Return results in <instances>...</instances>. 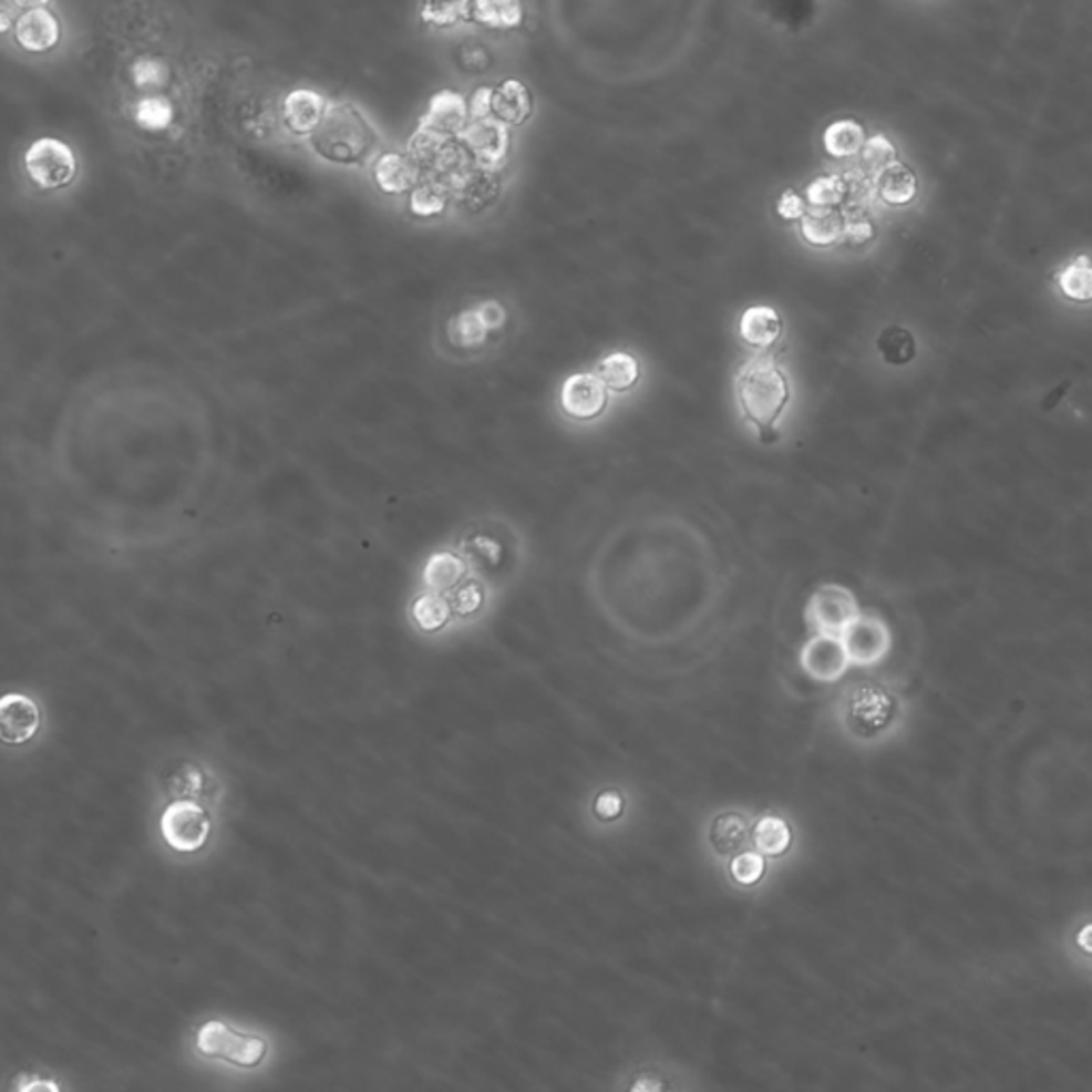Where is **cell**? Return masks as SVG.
I'll use <instances>...</instances> for the list:
<instances>
[{
    "instance_id": "obj_43",
    "label": "cell",
    "mask_w": 1092,
    "mask_h": 1092,
    "mask_svg": "<svg viewBox=\"0 0 1092 1092\" xmlns=\"http://www.w3.org/2000/svg\"><path fill=\"white\" fill-rule=\"evenodd\" d=\"M476 310L481 312V317L485 320V324L490 327V331L491 329L502 327V322L506 320V310H504L497 301H487V303H483V306H481V308H476Z\"/></svg>"
},
{
    "instance_id": "obj_44",
    "label": "cell",
    "mask_w": 1092,
    "mask_h": 1092,
    "mask_svg": "<svg viewBox=\"0 0 1092 1092\" xmlns=\"http://www.w3.org/2000/svg\"><path fill=\"white\" fill-rule=\"evenodd\" d=\"M1075 941H1078V948L1082 949V951H1086V954H1091L1092 956V921L1091 924H1086V926L1078 933Z\"/></svg>"
},
{
    "instance_id": "obj_20",
    "label": "cell",
    "mask_w": 1092,
    "mask_h": 1092,
    "mask_svg": "<svg viewBox=\"0 0 1092 1092\" xmlns=\"http://www.w3.org/2000/svg\"><path fill=\"white\" fill-rule=\"evenodd\" d=\"M465 20L493 30H515L525 20L521 0H467Z\"/></svg>"
},
{
    "instance_id": "obj_18",
    "label": "cell",
    "mask_w": 1092,
    "mask_h": 1092,
    "mask_svg": "<svg viewBox=\"0 0 1092 1092\" xmlns=\"http://www.w3.org/2000/svg\"><path fill=\"white\" fill-rule=\"evenodd\" d=\"M421 177V167L408 154L387 152L378 156L374 165V179L378 188L389 195H402L410 188H416Z\"/></svg>"
},
{
    "instance_id": "obj_41",
    "label": "cell",
    "mask_w": 1092,
    "mask_h": 1092,
    "mask_svg": "<svg viewBox=\"0 0 1092 1092\" xmlns=\"http://www.w3.org/2000/svg\"><path fill=\"white\" fill-rule=\"evenodd\" d=\"M776 214L783 220H803V216L806 214V202L799 193L785 190L776 203Z\"/></svg>"
},
{
    "instance_id": "obj_46",
    "label": "cell",
    "mask_w": 1092,
    "mask_h": 1092,
    "mask_svg": "<svg viewBox=\"0 0 1092 1092\" xmlns=\"http://www.w3.org/2000/svg\"><path fill=\"white\" fill-rule=\"evenodd\" d=\"M22 1091H27V1092H29V1091H50V1092H56L58 1091V1086H56V1084H52V1082H34V1084H29V1086H24V1089H22Z\"/></svg>"
},
{
    "instance_id": "obj_4",
    "label": "cell",
    "mask_w": 1092,
    "mask_h": 1092,
    "mask_svg": "<svg viewBox=\"0 0 1092 1092\" xmlns=\"http://www.w3.org/2000/svg\"><path fill=\"white\" fill-rule=\"evenodd\" d=\"M197 1048L205 1057L223 1059L237 1067H259L267 1054V1041L262 1037L237 1033L223 1020L203 1024L197 1033Z\"/></svg>"
},
{
    "instance_id": "obj_38",
    "label": "cell",
    "mask_w": 1092,
    "mask_h": 1092,
    "mask_svg": "<svg viewBox=\"0 0 1092 1092\" xmlns=\"http://www.w3.org/2000/svg\"><path fill=\"white\" fill-rule=\"evenodd\" d=\"M133 73H135V82H137V84L142 87L163 86V84L169 80V71H167V66H165L163 62H158V60H150V58L140 60V62L135 64V71H133Z\"/></svg>"
},
{
    "instance_id": "obj_37",
    "label": "cell",
    "mask_w": 1092,
    "mask_h": 1092,
    "mask_svg": "<svg viewBox=\"0 0 1092 1092\" xmlns=\"http://www.w3.org/2000/svg\"><path fill=\"white\" fill-rule=\"evenodd\" d=\"M591 811L600 822H617L626 811V796L617 787H606L594 799Z\"/></svg>"
},
{
    "instance_id": "obj_14",
    "label": "cell",
    "mask_w": 1092,
    "mask_h": 1092,
    "mask_svg": "<svg viewBox=\"0 0 1092 1092\" xmlns=\"http://www.w3.org/2000/svg\"><path fill=\"white\" fill-rule=\"evenodd\" d=\"M0 728L2 741L9 745H22L41 728V709L24 693H7L0 700Z\"/></svg>"
},
{
    "instance_id": "obj_2",
    "label": "cell",
    "mask_w": 1092,
    "mask_h": 1092,
    "mask_svg": "<svg viewBox=\"0 0 1092 1092\" xmlns=\"http://www.w3.org/2000/svg\"><path fill=\"white\" fill-rule=\"evenodd\" d=\"M308 140L320 158L336 165H365L382 145L368 115L348 101H329L322 122Z\"/></svg>"
},
{
    "instance_id": "obj_12",
    "label": "cell",
    "mask_w": 1092,
    "mask_h": 1092,
    "mask_svg": "<svg viewBox=\"0 0 1092 1092\" xmlns=\"http://www.w3.org/2000/svg\"><path fill=\"white\" fill-rule=\"evenodd\" d=\"M606 384L598 374L570 375L564 387H562V408L568 416L578 421H591L598 419L608 405V393Z\"/></svg>"
},
{
    "instance_id": "obj_29",
    "label": "cell",
    "mask_w": 1092,
    "mask_h": 1092,
    "mask_svg": "<svg viewBox=\"0 0 1092 1092\" xmlns=\"http://www.w3.org/2000/svg\"><path fill=\"white\" fill-rule=\"evenodd\" d=\"M805 195L811 207H838L847 202L849 186L845 175H820L806 186Z\"/></svg>"
},
{
    "instance_id": "obj_33",
    "label": "cell",
    "mask_w": 1092,
    "mask_h": 1092,
    "mask_svg": "<svg viewBox=\"0 0 1092 1092\" xmlns=\"http://www.w3.org/2000/svg\"><path fill=\"white\" fill-rule=\"evenodd\" d=\"M465 13L467 0H423L421 4L423 22L437 29H449L457 24L460 20H465Z\"/></svg>"
},
{
    "instance_id": "obj_34",
    "label": "cell",
    "mask_w": 1092,
    "mask_h": 1092,
    "mask_svg": "<svg viewBox=\"0 0 1092 1092\" xmlns=\"http://www.w3.org/2000/svg\"><path fill=\"white\" fill-rule=\"evenodd\" d=\"M135 120L145 131H165L173 120V105L163 96H147L135 105Z\"/></svg>"
},
{
    "instance_id": "obj_24",
    "label": "cell",
    "mask_w": 1092,
    "mask_h": 1092,
    "mask_svg": "<svg viewBox=\"0 0 1092 1092\" xmlns=\"http://www.w3.org/2000/svg\"><path fill=\"white\" fill-rule=\"evenodd\" d=\"M866 131L863 124L856 120H836L826 126L824 131V150L833 158H852L861 154L863 145L866 144Z\"/></svg>"
},
{
    "instance_id": "obj_31",
    "label": "cell",
    "mask_w": 1092,
    "mask_h": 1092,
    "mask_svg": "<svg viewBox=\"0 0 1092 1092\" xmlns=\"http://www.w3.org/2000/svg\"><path fill=\"white\" fill-rule=\"evenodd\" d=\"M896 161H898L896 145L892 144L890 140L882 133L868 137L863 150H861V169L873 179L886 167L894 165Z\"/></svg>"
},
{
    "instance_id": "obj_7",
    "label": "cell",
    "mask_w": 1092,
    "mask_h": 1092,
    "mask_svg": "<svg viewBox=\"0 0 1092 1092\" xmlns=\"http://www.w3.org/2000/svg\"><path fill=\"white\" fill-rule=\"evenodd\" d=\"M861 617V608L849 589L838 585L820 587L806 604V621L817 633L845 632Z\"/></svg>"
},
{
    "instance_id": "obj_45",
    "label": "cell",
    "mask_w": 1092,
    "mask_h": 1092,
    "mask_svg": "<svg viewBox=\"0 0 1092 1092\" xmlns=\"http://www.w3.org/2000/svg\"><path fill=\"white\" fill-rule=\"evenodd\" d=\"M50 0H13V4L18 9H24V11H30V9H41L45 7Z\"/></svg>"
},
{
    "instance_id": "obj_23",
    "label": "cell",
    "mask_w": 1092,
    "mask_h": 1092,
    "mask_svg": "<svg viewBox=\"0 0 1092 1092\" xmlns=\"http://www.w3.org/2000/svg\"><path fill=\"white\" fill-rule=\"evenodd\" d=\"M845 230V216L836 207H811L801 220V233L811 246H833Z\"/></svg>"
},
{
    "instance_id": "obj_19",
    "label": "cell",
    "mask_w": 1092,
    "mask_h": 1092,
    "mask_svg": "<svg viewBox=\"0 0 1092 1092\" xmlns=\"http://www.w3.org/2000/svg\"><path fill=\"white\" fill-rule=\"evenodd\" d=\"M534 114V99L518 80H506L493 92V115L506 126H521Z\"/></svg>"
},
{
    "instance_id": "obj_15",
    "label": "cell",
    "mask_w": 1092,
    "mask_h": 1092,
    "mask_svg": "<svg viewBox=\"0 0 1092 1092\" xmlns=\"http://www.w3.org/2000/svg\"><path fill=\"white\" fill-rule=\"evenodd\" d=\"M327 103L329 101H324L317 90L310 87L292 90L282 103V117L288 131L299 137H310L324 117Z\"/></svg>"
},
{
    "instance_id": "obj_10",
    "label": "cell",
    "mask_w": 1092,
    "mask_h": 1092,
    "mask_svg": "<svg viewBox=\"0 0 1092 1092\" xmlns=\"http://www.w3.org/2000/svg\"><path fill=\"white\" fill-rule=\"evenodd\" d=\"M801 666L813 681L834 683L847 672L852 660L841 636L815 633L801 651Z\"/></svg>"
},
{
    "instance_id": "obj_1",
    "label": "cell",
    "mask_w": 1092,
    "mask_h": 1092,
    "mask_svg": "<svg viewBox=\"0 0 1092 1092\" xmlns=\"http://www.w3.org/2000/svg\"><path fill=\"white\" fill-rule=\"evenodd\" d=\"M836 721L856 743H877L890 736L905 718L903 698L879 681H856L838 693Z\"/></svg>"
},
{
    "instance_id": "obj_40",
    "label": "cell",
    "mask_w": 1092,
    "mask_h": 1092,
    "mask_svg": "<svg viewBox=\"0 0 1092 1092\" xmlns=\"http://www.w3.org/2000/svg\"><path fill=\"white\" fill-rule=\"evenodd\" d=\"M483 602H485V594H483L481 585H476V583H467V585H463L460 591H457L455 602H453V608H455V612H457V615L467 617V615L478 612V610L483 608Z\"/></svg>"
},
{
    "instance_id": "obj_27",
    "label": "cell",
    "mask_w": 1092,
    "mask_h": 1092,
    "mask_svg": "<svg viewBox=\"0 0 1092 1092\" xmlns=\"http://www.w3.org/2000/svg\"><path fill=\"white\" fill-rule=\"evenodd\" d=\"M463 576H465V564L453 553H435L423 570V580L433 591H446L457 587Z\"/></svg>"
},
{
    "instance_id": "obj_32",
    "label": "cell",
    "mask_w": 1092,
    "mask_h": 1092,
    "mask_svg": "<svg viewBox=\"0 0 1092 1092\" xmlns=\"http://www.w3.org/2000/svg\"><path fill=\"white\" fill-rule=\"evenodd\" d=\"M1059 285L1063 288L1064 295L1075 299V301H1091L1092 299V262L1086 257L1073 260L1067 265L1061 276Z\"/></svg>"
},
{
    "instance_id": "obj_16",
    "label": "cell",
    "mask_w": 1092,
    "mask_h": 1092,
    "mask_svg": "<svg viewBox=\"0 0 1092 1092\" xmlns=\"http://www.w3.org/2000/svg\"><path fill=\"white\" fill-rule=\"evenodd\" d=\"M16 41L27 52H48L56 48L60 41L56 16L45 7L24 11L16 22Z\"/></svg>"
},
{
    "instance_id": "obj_5",
    "label": "cell",
    "mask_w": 1092,
    "mask_h": 1092,
    "mask_svg": "<svg viewBox=\"0 0 1092 1092\" xmlns=\"http://www.w3.org/2000/svg\"><path fill=\"white\" fill-rule=\"evenodd\" d=\"M24 167L39 188L54 190L73 182L78 173V158L71 145L56 137H41L27 150Z\"/></svg>"
},
{
    "instance_id": "obj_17",
    "label": "cell",
    "mask_w": 1092,
    "mask_h": 1092,
    "mask_svg": "<svg viewBox=\"0 0 1092 1092\" xmlns=\"http://www.w3.org/2000/svg\"><path fill=\"white\" fill-rule=\"evenodd\" d=\"M794 826L779 813H764L753 822L751 845L766 858H783L794 847Z\"/></svg>"
},
{
    "instance_id": "obj_22",
    "label": "cell",
    "mask_w": 1092,
    "mask_h": 1092,
    "mask_svg": "<svg viewBox=\"0 0 1092 1092\" xmlns=\"http://www.w3.org/2000/svg\"><path fill=\"white\" fill-rule=\"evenodd\" d=\"M879 199L888 205H907L918 195V177L905 163H894L875 177Z\"/></svg>"
},
{
    "instance_id": "obj_36",
    "label": "cell",
    "mask_w": 1092,
    "mask_h": 1092,
    "mask_svg": "<svg viewBox=\"0 0 1092 1092\" xmlns=\"http://www.w3.org/2000/svg\"><path fill=\"white\" fill-rule=\"evenodd\" d=\"M879 350L886 361L890 363H905L914 354V342L907 331L903 329H890L882 336Z\"/></svg>"
},
{
    "instance_id": "obj_26",
    "label": "cell",
    "mask_w": 1092,
    "mask_h": 1092,
    "mask_svg": "<svg viewBox=\"0 0 1092 1092\" xmlns=\"http://www.w3.org/2000/svg\"><path fill=\"white\" fill-rule=\"evenodd\" d=\"M766 861L769 858L760 854L755 847H748L728 861L725 870L736 888H755L766 877L769 870Z\"/></svg>"
},
{
    "instance_id": "obj_42",
    "label": "cell",
    "mask_w": 1092,
    "mask_h": 1092,
    "mask_svg": "<svg viewBox=\"0 0 1092 1092\" xmlns=\"http://www.w3.org/2000/svg\"><path fill=\"white\" fill-rule=\"evenodd\" d=\"M493 92L495 87H478L470 99V120H481L493 115Z\"/></svg>"
},
{
    "instance_id": "obj_25",
    "label": "cell",
    "mask_w": 1092,
    "mask_h": 1092,
    "mask_svg": "<svg viewBox=\"0 0 1092 1092\" xmlns=\"http://www.w3.org/2000/svg\"><path fill=\"white\" fill-rule=\"evenodd\" d=\"M596 374L602 378V382L608 389L621 393V391H630L633 384L638 382L640 365L630 352L617 350V352L604 357L596 368Z\"/></svg>"
},
{
    "instance_id": "obj_35",
    "label": "cell",
    "mask_w": 1092,
    "mask_h": 1092,
    "mask_svg": "<svg viewBox=\"0 0 1092 1092\" xmlns=\"http://www.w3.org/2000/svg\"><path fill=\"white\" fill-rule=\"evenodd\" d=\"M487 331H490V327L485 324L478 310L463 312L453 324V333H455L461 346H476L485 342Z\"/></svg>"
},
{
    "instance_id": "obj_30",
    "label": "cell",
    "mask_w": 1092,
    "mask_h": 1092,
    "mask_svg": "<svg viewBox=\"0 0 1092 1092\" xmlns=\"http://www.w3.org/2000/svg\"><path fill=\"white\" fill-rule=\"evenodd\" d=\"M451 612H453V606H451V602L446 598H442L440 594H425V596H421L414 602V608H412V617H414L416 626L423 632H437V630H442L449 624Z\"/></svg>"
},
{
    "instance_id": "obj_8",
    "label": "cell",
    "mask_w": 1092,
    "mask_h": 1092,
    "mask_svg": "<svg viewBox=\"0 0 1092 1092\" xmlns=\"http://www.w3.org/2000/svg\"><path fill=\"white\" fill-rule=\"evenodd\" d=\"M511 126L499 122L495 115L470 120L460 135V142L474 165L487 172H495L508 156L511 150Z\"/></svg>"
},
{
    "instance_id": "obj_9",
    "label": "cell",
    "mask_w": 1092,
    "mask_h": 1092,
    "mask_svg": "<svg viewBox=\"0 0 1092 1092\" xmlns=\"http://www.w3.org/2000/svg\"><path fill=\"white\" fill-rule=\"evenodd\" d=\"M841 638L849 660L861 668L875 666L890 653V630L879 617L861 615L845 632L841 633Z\"/></svg>"
},
{
    "instance_id": "obj_6",
    "label": "cell",
    "mask_w": 1092,
    "mask_h": 1092,
    "mask_svg": "<svg viewBox=\"0 0 1092 1092\" xmlns=\"http://www.w3.org/2000/svg\"><path fill=\"white\" fill-rule=\"evenodd\" d=\"M161 834L179 854L199 852L212 834L209 813L199 803L175 801L161 817Z\"/></svg>"
},
{
    "instance_id": "obj_39",
    "label": "cell",
    "mask_w": 1092,
    "mask_h": 1092,
    "mask_svg": "<svg viewBox=\"0 0 1092 1092\" xmlns=\"http://www.w3.org/2000/svg\"><path fill=\"white\" fill-rule=\"evenodd\" d=\"M875 235V227L873 223L864 216L863 212H849L845 216V230H843V237L854 244V246H861V244H866L868 239H873Z\"/></svg>"
},
{
    "instance_id": "obj_13",
    "label": "cell",
    "mask_w": 1092,
    "mask_h": 1092,
    "mask_svg": "<svg viewBox=\"0 0 1092 1092\" xmlns=\"http://www.w3.org/2000/svg\"><path fill=\"white\" fill-rule=\"evenodd\" d=\"M467 122H470V103L463 99V94L455 90H440L433 94L427 112L421 115L419 126L442 137L460 140Z\"/></svg>"
},
{
    "instance_id": "obj_47",
    "label": "cell",
    "mask_w": 1092,
    "mask_h": 1092,
    "mask_svg": "<svg viewBox=\"0 0 1092 1092\" xmlns=\"http://www.w3.org/2000/svg\"><path fill=\"white\" fill-rule=\"evenodd\" d=\"M9 24H11V13H9V9L4 7V11H2V30H9Z\"/></svg>"
},
{
    "instance_id": "obj_11",
    "label": "cell",
    "mask_w": 1092,
    "mask_h": 1092,
    "mask_svg": "<svg viewBox=\"0 0 1092 1092\" xmlns=\"http://www.w3.org/2000/svg\"><path fill=\"white\" fill-rule=\"evenodd\" d=\"M753 817L745 811H721L711 817L707 838H709V849L713 856L728 863L732 856L739 852L753 847L751 845V831H753Z\"/></svg>"
},
{
    "instance_id": "obj_3",
    "label": "cell",
    "mask_w": 1092,
    "mask_h": 1092,
    "mask_svg": "<svg viewBox=\"0 0 1092 1092\" xmlns=\"http://www.w3.org/2000/svg\"><path fill=\"white\" fill-rule=\"evenodd\" d=\"M736 391L743 412L760 427L773 425L790 402V382L769 359L745 363L739 372Z\"/></svg>"
},
{
    "instance_id": "obj_28",
    "label": "cell",
    "mask_w": 1092,
    "mask_h": 1092,
    "mask_svg": "<svg viewBox=\"0 0 1092 1092\" xmlns=\"http://www.w3.org/2000/svg\"><path fill=\"white\" fill-rule=\"evenodd\" d=\"M449 195H451V188H449L446 179L423 182L410 195V209H412V214L423 216V218L437 216L446 209Z\"/></svg>"
},
{
    "instance_id": "obj_21",
    "label": "cell",
    "mask_w": 1092,
    "mask_h": 1092,
    "mask_svg": "<svg viewBox=\"0 0 1092 1092\" xmlns=\"http://www.w3.org/2000/svg\"><path fill=\"white\" fill-rule=\"evenodd\" d=\"M783 322L779 312L769 306H753L743 312L739 322V333L743 342L753 348H771L779 342Z\"/></svg>"
}]
</instances>
